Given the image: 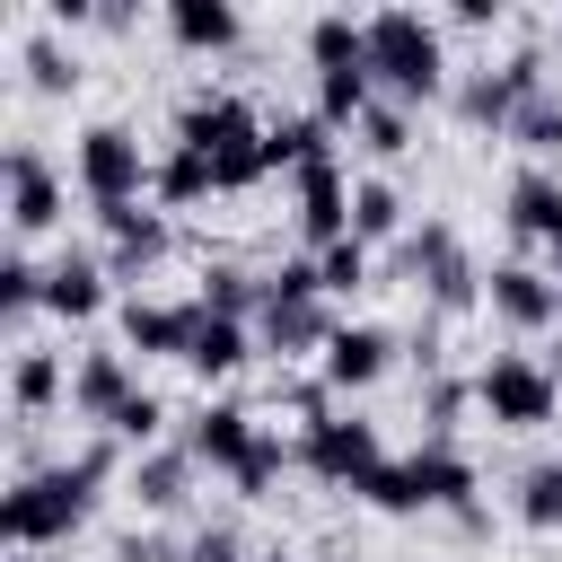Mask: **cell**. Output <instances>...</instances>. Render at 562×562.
Listing matches in <instances>:
<instances>
[{
    "label": "cell",
    "instance_id": "d4e9b609",
    "mask_svg": "<svg viewBox=\"0 0 562 562\" xmlns=\"http://www.w3.org/2000/svg\"><path fill=\"white\" fill-rule=\"evenodd\" d=\"M167 35H176V53H228L246 35V18H237V0H167Z\"/></svg>",
    "mask_w": 562,
    "mask_h": 562
},
{
    "label": "cell",
    "instance_id": "7402d4cb",
    "mask_svg": "<svg viewBox=\"0 0 562 562\" xmlns=\"http://www.w3.org/2000/svg\"><path fill=\"white\" fill-rule=\"evenodd\" d=\"M61 395H70V360L44 351V342H18V360H9V404H18V422H44Z\"/></svg>",
    "mask_w": 562,
    "mask_h": 562
},
{
    "label": "cell",
    "instance_id": "52a82bcc",
    "mask_svg": "<svg viewBox=\"0 0 562 562\" xmlns=\"http://www.w3.org/2000/svg\"><path fill=\"white\" fill-rule=\"evenodd\" d=\"M474 404H483L492 430H544L562 413V378L544 360H527V351H492L474 369Z\"/></svg>",
    "mask_w": 562,
    "mask_h": 562
},
{
    "label": "cell",
    "instance_id": "ffe728a7",
    "mask_svg": "<svg viewBox=\"0 0 562 562\" xmlns=\"http://www.w3.org/2000/svg\"><path fill=\"white\" fill-rule=\"evenodd\" d=\"M501 220H509V237L553 246V237H562V176H553V167H518L509 193H501Z\"/></svg>",
    "mask_w": 562,
    "mask_h": 562
},
{
    "label": "cell",
    "instance_id": "1f68e13d",
    "mask_svg": "<svg viewBox=\"0 0 562 562\" xmlns=\"http://www.w3.org/2000/svg\"><path fill=\"white\" fill-rule=\"evenodd\" d=\"M518 527H536V536L562 527V457H544V465L518 474Z\"/></svg>",
    "mask_w": 562,
    "mask_h": 562
},
{
    "label": "cell",
    "instance_id": "8fae6325",
    "mask_svg": "<svg viewBox=\"0 0 562 562\" xmlns=\"http://www.w3.org/2000/svg\"><path fill=\"white\" fill-rule=\"evenodd\" d=\"M483 316L509 325V334H544V325H562V281L536 272V263H492L483 272Z\"/></svg>",
    "mask_w": 562,
    "mask_h": 562
},
{
    "label": "cell",
    "instance_id": "60d3db41",
    "mask_svg": "<svg viewBox=\"0 0 562 562\" xmlns=\"http://www.w3.org/2000/svg\"><path fill=\"white\" fill-rule=\"evenodd\" d=\"M255 562H290V553H281V544H272V553H255Z\"/></svg>",
    "mask_w": 562,
    "mask_h": 562
},
{
    "label": "cell",
    "instance_id": "9a60e30c",
    "mask_svg": "<svg viewBox=\"0 0 562 562\" xmlns=\"http://www.w3.org/2000/svg\"><path fill=\"white\" fill-rule=\"evenodd\" d=\"M132 395H140L132 351H79V360H70V413H79L88 430H105V422H114Z\"/></svg>",
    "mask_w": 562,
    "mask_h": 562
},
{
    "label": "cell",
    "instance_id": "e0dca14e",
    "mask_svg": "<svg viewBox=\"0 0 562 562\" xmlns=\"http://www.w3.org/2000/svg\"><path fill=\"white\" fill-rule=\"evenodd\" d=\"M255 413L237 404V395H211L193 422H184V448H193V465H211V474H237L246 465V448H255Z\"/></svg>",
    "mask_w": 562,
    "mask_h": 562
},
{
    "label": "cell",
    "instance_id": "9c48e42d",
    "mask_svg": "<svg viewBox=\"0 0 562 562\" xmlns=\"http://www.w3.org/2000/svg\"><path fill=\"white\" fill-rule=\"evenodd\" d=\"M378 457H386V439H378V422H360V413H325V422L299 430V465H307L316 483H334V492H351Z\"/></svg>",
    "mask_w": 562,
    "mask_h": 562
},
{
    "label": "cell",
    "instance_id": "f546056e",
    "mask_svg": "<svg viewBox=\"0 0 562 562\" xmlns=\"http://www.w3.org/2000/svg\"><path fill=\"white\" fill-rule=\"evenodd\" d=\"M509 149H527V167H553V158H562V88H544V97H527V105H518Z\"/></svg>",
    "mask_w": 562,
    "mask_h": 562
},
{
    "label": "cell",
    "instance_id": "f1b7e54d",
    "mask_svg": "<svg viewBox=\"0 0 562 562\" xmlns=\"http://www.w3.org/2000/svg\"><path fill=\"white\" fill-rule=\"evenodd\" d=\"M18 61H26V88H35V97H79V79H88V70H79V53L61 44V26H35Z\"/></svg>",
    "mask_w": 562,
    "mask_h": 562
},
{
    "label": "cell",
    "instance_id": "2e32d148",
    "mask_svg": "<svg viewBox=\"0 0 562 562\" xmlns=\"http://www.w3.org/2000/svg\"><path fill=\"white\" fill-rule=\"evenodd\" d=\"M193 474H202V465H193V448H184V439H158V448H140V457H132L123 492L140 501V518H176V509L193 501Z\"/></svg>",
    "mask_w": 562,
    "mask_h": 562
},
{
    "label": "cell",
    "instance_id": "d590c367",
    "mask_svg": "<svg viewBox=\"0 0 562 562\" xmlns=\"http://www.w3.org/2000/svg\"><path fill=\"white\" fill-rule=\"evenodd\" d=\"M105 430H114L132 457H140V448H158V439H167V395H149V386H140V395H132V404H123Z\"/></svg>",
    "mask_w": 562,
    "mask_h": 562
},
{
    "label": "cell",
    "instance_id": "cb8c5ba5",
    "mask_svg": "<svg viewBox=\"0 0 562 562\" xmlns=\"http://www.w3.org/2000/svg\"><path fill=\"white\" fill-rule=\"evenodd\" d=\"M325 158H334V123H316V105L307 114H272V132H263V167L272 176H307Z\"/></svg>",
    "mask_w": 562,
    "mask_h": 562
},
{
    "label": "cell",
    "instance_id": "d6a6232c",
    "mask_svg": "<svg viewBox=\"0 0 562 562\" xmlns=\"http://www.w3.org/2000/svg\"><path fill=\"white\" fill-rule=\"evenodd\" d=\"M351 140L369 149V158H404L413 149V105H395V97H378L360 123H351Z\"/></svg>",
    "mask_w": 562,
    "mask_h": 562
},
{
    "label": "cell",
    "instance_id": "7a4b0ae2",
    "mask_svg": "<svg viewBox=\"0 0 562 562\" xmlns=\"http://www.w3.org/2000/svg\"><path fill=\"white\" fill-rule=\"evenodd\" d=\"M263 114L246 105V97H228V88H193L184 105H176V149H202L211 158V176H220V193H255L272 167H263Z\"/></svg>",
    "mask_w": 562,
    "mask_h": 562
},
{
    "label": "cell",
    "instance_id": "4fadbf2b",
    "mask_svg": "<svg viewBox=\"0 0 562 562\" xmlns=\"http://www.w3.org/2000/svg\"><path fill=\"white\" fill-rule=\"evenodd\" d=\"M299 184V246L307 255H325V246H342L351 237V176H342V158H325V167H307V176H290Z\"/></svg>",
    "mask_w": 562,
    "mask_h": 562
},
{
    "label": "cell",
    "instance_id": "83f0119b",
    "mask_svg": "<svg viewBox=\"0 0 562 562\" xmlns=\"http://www.w3.org/2000/svg\"><path fill=\"white\" fill-rule=\"evenodd\" d=\"M211 193H220L211 158H202V149H176V140H167V149H158V176H149V202H158V211H193V202H211Z\"/></svg>",
    "mask_w": 562,
    "mask_h": 562
},
{
    "label": "cell",
    "instance_id": "30bf717a",
    "mask_svg": "<svg viewBox=\"0 0 562 562\" xmlns=\"http://www.w3.org/2000/svg\"><path fill=\"white\" fill-rule=\"evenodd\" d=\"M395 334L386 325H369V316H342L334 325V342H325V360H316V378H325V395H369L386 369H395Z\"/></svg>",
    "mask_w": 562,
    "mask_h": 562
},
{
    "label": "cell",
    "instance_id": "603a6c76",
    "mask_svg": "<svg viewBox=\"0 0 562 562\" xmlns=\"http://www.w3.org/2000/svg\"><path fill=\"white\" fill-rule=\"evenodd\" d=\"M448 105H457L465 132H492V140H509V123H518V88H509L501 70H457Z\"/></svg>",
    "mask_w": 562,
    "mask_h": 562
},
{
    "label": "cell",
    "instance_id": "ab89813d",
    "mask_svg": "<svg viewBox=\"0 0 562 562\" xmlns=\"http://www.w3.org/2000/svg\"><path fill=\"white\" fill-rule=\"evenodd\" d=\"M448 18H457V26H501V0H457Z\"/></svg>",
    "mask_w": 562,
    "mask_h": 562
},
{
    "label": "cell",
    "instance_id": "6da1fadb",
    "mask_svg": "<svg viewBox=\"0 0 562 562\" xmlns=\"http://www.w3.org/2000/svg\"><path fill=\"white\" fill-rule=\"evenodd\" d=\"M114 474H132V448L114 439V430H97L79 457H61V465H26L9 492H0V536H9V553H53V544H70L88 518H97V492L114 483Z\"/></svg>",
    "mask_w": 562,
    "mask_h": 562
},
{
    "label": "cell",
    "instance_id": "ac0fdd59",
    "mask_svg": "<svg viewBox=\"0 0 562 562\" xmlns=\"http://www.w3.org/2000/svg\"><path fill=\"white\" fill-rule=\"evenodd\" d=\"M114 272H105V255H88V246H70L61 263H44V316H61V325H88V316H105V290Z\"/></svg>",
    "mask_w": 562,
    "mask_h": 562
},
{
    "label": "cell",
    "instance_id": "44dd1931",
    "mask_svg": "<svg viewBox=\"0 0 562 562\" xmlns=\"http://www.w3.org/2000/svg\"><path fill=\"white\" fill-rule=\"evenodd\" d=\"M263 342H255V325H228V316H202L193 325V342H184V369L202 378V386H228L246 360H255Z\"/></svg>",
    "mask_w": 562,
    "mask_h": 562
},
{
    "label": "cell",
    "instance_id": "8992f818",
    "mask_svg": "<svg viewBox=\"0 0 562 562\" xmlns=\"http://www.w3.org/2000/svg\"><path fill=\"white\" fill-rule=\"evenodd\" d=\"M149 176H158V158H140V132H132V123H88V132L70 140V184L88 193V211H105V202H149Z\"/></svg>",
    "mask_w": 562,
    "mask_h": 562
},
{
    "label": "cell",
    "instance_id": "e575fe53",
    "mask_svg": "<svg viewBox=\"0 0 562 562\" xmlns=\"http://www.w3.org/2000/svg\"><path fill=\"white\" fill-rule=\"evenodd\" d=\"M316 281H325V299H360V290H369V246H360V237L325 246V255H316Z\"/></svg>",
    "mask_w": 562,
    "mask_h": 562
},
{
    "label": "cell",
    "instance_id": "8d00e7d4",
    "mask_svg": "<svg viewBox=\"0 0 562 562\" xmlns=\"http://www.w3.org/2000/svg\"><path fill=\"white\" fill-rule=\"evenodd\" d=\"M474 404V378H430V395H422V413H430V439L448 448V430H457V413Z\"/></svg>",
    "mask_w": 562,
    "mask_h": 562
},
{
    "label": "cell",
    "instance_id": "ba28073f",
    "mask_svg": "<svg viewBox=\"0 0 562 562\" xmlns=\"http://www.w3.org/2000/svg\"><path fill=\"white\" fill-rule=\"evenodd\" d=\"M0 184H9V228H18V237H53V228L70 220V184H61V167H53L35 140H18V149L0 158Z\"/></svg>",
    "mask_w": 562,
    "mask_h": 562
},
{
    "label": "cell",
    "instance_id": "b9f144b4",
    "mask_svg": "<svg viewBox=\"0 0 562 562\" xmlns=\"http://www.w3.org/2000/svg\"><path fill=\"white\" fill-rule=\"evenodd\" d=\"M18 562H53V553H18Z\"/></svg>",
    "mask_w": 562,
    "mask_h": 562
},
{
    "label": "cell",
    "instance_id": "d6986e66",
    "mask_svg": "<svg viewBox=\"0 0 562 562\" xmlns=\"http://www.w3.org/2000/svg\"><path fill=\"white\" fill-rule=\"evenodd\" d=\"M193 325H202L193 299H123V351H140V360H184Z\"/></svg>",
    "mask_w": 562,
    "mask_h": 562
},
{
    "label": "cell",
    "instance_id": "277c9868",
    "mask_svg": "<svg viewBox=\"0 0 562 562\" xmlns=\"http://www.w3.org/2000/svg\"><path fill=\"white\" fill-rule=\"evenodd\" d=\"M351 501H369L378 518H422V509H474V457H457V448H439V439H422L413 457H378L360 483H351Z\"/></svg>",
    "mask_w": 562,
    "mask_h": 562
},
{
    "label": "cell",
    "instance_id": "4316f807",
    "mask_svg": "<svg viewBox=\"0 0 562 562\" xmlns=\"http://www.w3.org/2000/svg\"><path fill=\"white\" fill-rule=\"evenodd\" d=\"M351 237L360 246H404L413 237V211L386 176H351Z\"/></svg>",
    "mask_w": 562,
    "mask_h": 562
},
{
    "label": "cell",
    "instance_id": "f35d334b",
    "mask_svg": "<svg viewBox=\"0 0 562 562\" xmlns=\"http://www.w3.org/2000/svg\"><path fill=\"white\" fill-rule=\"evenodd\" d=\"M184 562H246V544H237V527H202L184 544Z\"/></svg>",
    "mask_w": 562,
    "mask_h": 562
},
{
    "label": "cell",
    "instance_id": "4dcf8cb0",
    "mask_svg": "<svg viewBox=\"0 0 562 562\" xmlns=\"http://www.w3.org/2000/svg\"><path fill=\"white\" fill-rule=\"evenodd\" d=\"M290 465H299V448H290L281 430H255V448H246V465H237L228 483H237V501H272V483H281Z\"/></svg>",
    "mask_w": 562,
    "mask_h": 562
},
{
    "label": "cell",
    "instance_id": "7c38bea8",
    "mask_svg": "<svg viewBox=\"0 0 562 562\" xmlns=\"http://www.w3.org/2000/svg\"><path fill=\"white\" fill-rule=\"evenodd\" d=\"M88 220L105 228V272H114V281H140V272L176 246V228H167L158 202H105V211H88Z\"/></svg>",
    "mask_w": 562,
    "mask_h": 562
},
{
    "label": "cell",
    "instance_id": "484cf974",
    "mask_svg": "<svg viewBox=\"0 0 562 562\" xmlns=\"http://www.w3.org/2000/svg\"><path fill=\"white\" fill-rule=\"evenodd\" d=\"M307 70H316V79H325V70H369V18L316 9V18H307Z\"/></svg>",
    "mask_w": 562,
    "mask_h": 562
},
{
    "label": "cell",
    "instance_id": "5bb4252c",
    "mask_svg": "<svg viewBox=\"0 0 562 562\" xmlns=\"http://www.w3.org/2000/svg\"><path fill=\"white\" fill-rule=\"evenodd\" d=\"M334 299H263V316H255V342L272 351V360H325V342H334Z\"/></svg>",
    "mask_w": 562,
    "mask_h": 562
},
{
    "label": "cell",
    "instance_id": "836d02e7",
    "mask_svg": "<svg viewBox=\"0 0 562 562\" xmlns=\"http://www.w3.org/2000/svg\"><path fill=\"white\" fill-rule=\"evenodd\" d=\"M35 307H44V263H35L26 246H9V255H0V316L26 325Z\"/></svg>",
    "mask_w": 562,
    "mask_h": 562
},
{
    "label": "cell",
    "instance_id": "3957f363",
    "mask_svg": "<svg viewBox=\"0 0 562 562\" xmlns=\"http://www.w3.org/2000/svg\"><path fill=\"white\" fill-rule=\"evenodd\" d=\"M369 79H378V97H395V105L448 97L457 70H448L439 18H422V9H369Z\"/></svg>",
    "mask_w": 562,
    "mask_h": 562
},
{
    "label": "cell",
    "instance_id": "5b68a950",
    "mask_svg": "<svg viewBox=\"0 0 562 562\" xmlns=\"http://www.w3.org/2000/svg\"><path fill=\"white\" fill-rule=\"evenodd\" d=\"M395 263H404V281L430 299V316H474V307H483V272H474V255H465V237H457L448 220H422V228L395 246Z\"/></svg>",
    "mask_w": 562,
    "mask_h": 562
},
{
    "label": "cell",
    "instance_id": "74e56055",
    "mask_svg": "<svg viewBox=\"0 0 562 562\" xmlns=\"http://www.w3.org/2000/svg\"><path fill=\"white\" fill-rule=\"evenodd\" d=\"M105 562H184V553H176L158 527H132V536H114V553H105Z\"/></svg>",
    "mask_w": 562,
    "mask_h": 562
}]
</instances>
